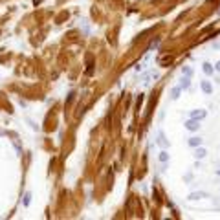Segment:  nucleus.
<instances>
[{
    "label": "nucleus",
    "instance_id": "9d476101",
    "mask_svg": "<svg viewBox=\"0 0 220 220\" xmlns=\"http://www.w3.org/2000/svg\"><path fill=\"white\" fill-rule=\"evenodd\" d=\"M171 61H173V57H162V59H160V66H165V64H169Z\"/></svg>",
    "mask_w": 220,
    "mask_h": 220
},
{
    "label": "nucleus",
    "instance_id": "20e7f679",
    "mask_svg": "<svg viewBox=\"0 0 220 220\" xmlns=\"http://www.w3.org/2000/svg\"><path fill=\"white\" fill-rule=\"evenodd\" d=\"M202 90H204L206 94H211V92H213V86H211L209 81H202Z\"/></svg>",
    "mask_w": 220,
    "mask_h": 220
},
{
    "label": "nucleus",
    "instance_id": "f03ea898",
    "mask_svg": "<svg viewBox=\"0 0 220 220\" xmlns=\"http://www.w3.org/2000/svg\"><path fill=\"white\" fill-rule=\"evenodd\" d=\"M206 110H193V112H191V117H194V119H204V117H206Z\"/></svg>",
    "mask_w": 220,
    "mask_h": 220
},
{
    "label": "nucleus",
    "instance_id": "6e6552de",
    "mask_svg": "<svg viewBox=\"0 0 220 220\" xmlns=\"http://www.w3.org/2000/svg\"><path fill=\"white\" fill-rule=\"evenodd\" d=\"M207 154V152H206V149H196V152H194V156H196L198 160H202V158H204Z\"/></svg>",
    "mask_w": 220,
    "mask_h": 220
},
{
    "label": "nucleus",
    "instance_id": "1a4fd4ad",
    "mask_svg": "<svg viewBox=\"0 0 220 220\" xmlns=\"http://www.w3.org/2000/svg\"><path fill=\"white\" fill-rule=\"evenodd\" d=\"M204 196H207L206 193H193L189 198H191V200H198V198H204Z\"/></svg>",
    "mask_w": 220,
    "mask_h": 220
},
{
    "label": "nucleus",
    "instance_id": "7ed1b4c3",
    "mask_svg": "<svg viewBox=\"0 0 220 220\" xmlns=\"http://www.w3.org/2000/svg\"><path fill=\"white\" fill-rule=\"evenodd\" d=\"M158 143H160V145H162L163 149H165V147H169V141L165 139V136H163V132H158Z\"/></svg>",
    "mask_w": 220,
    "mask_h": 220
},
{
    "label": "nucleus",
    "instance_id": "ddd939ff",
    "mask_svg": "<svg viewBox=\"0 0 220 220\" xmlns=\"http://www.w3.org/2000/svg\"><path fill=\"white\" fill-rule=\"evenodd\" d=\"M182 72H183V73H185V75H191V73H193V72H191V68H183V70H182Z\"/></svg>",
    "mask_w": 220,
    "mask_h": 220
},
{
    "label": "nucleus",
    "instance_id": "4468645a",
    "mask_svg": "<svg viewBox=\"0 0 220 220\" xmlns=\"http://www.w3.org/2000/svg\"><path fill=\"white\" fill-rule=\"evenodd\" d=\"M215 70H218V72H220V63H216V66H215Z\"/></svg>",
    "mask_w": 220,
    "mask_h": 220
},
{
    "label": "nucleus",
    "instance_id": "423d86ee",
    "mask_svg": "<svg viewBox=\"0 0 220 220\" xmlns=\"http://www.w3.org/2000/svg\"><path fill=\"white\" fill-rule=\"evenodd\" d=\"M189 84H191V83H189V75H185V77L182 79V83H180V88L187 90V88H189Z\"/></svg>",
    "mask_w": 220,
    "mask_h": 220
},
{
    "label": "nucleus",
    "instance_id": "9b49d317",
    "mask_svg": "<svg viewBox=\"0 0 220 220\" xmlns=\"http://www.w3.org/2000/svg\"><path fill=\"white\" fill-rule=\"evenodd\" d=\"M180 90H182L180 86H178V88H173V92H171V97H173V99H178V96H180Z\"/></svg>",
    "mask_w": 220,
    "mask_h": 220
},
{
    "label": "nucleus",
    "instance_id": "f8f14e48",
    "mask_svg": "<svg viewBox=\"0 0 220 220\" xmlns=\"http://www.w3.org/2000/svg\"><path fill=\"white\" fill-rule=\"evenodd\" d=\"M167 160H169V154H167V152L165 150H162V152H160V162H167Z\"/></svg>",
    "mask_w": 220,
    "mask_h": 220
},
{
    "label": "nucleus",
    "instance_id": "2eb2a0df",
    "mask_svg": "<svg viewBox=\"0 0 220 220\" xmlns=\"http://www.w3.org/2000/svg\"><path fill=\"white\" fill-rule=\"evenodd\" d=\"M218 174H220V171H218Z\"/></svg>",
    "mask_w": 220,
    "mask_h": 220
},
{
    "label": "nucleus",
    "instance_id": "f257e3e1",
    "mask_svg": "<svg viewBox=\"0 0 220 220\" xmlns=\"http://www.w3.org/2000/svg\"><path fill=\"white\" fill-rule=\"evenodd\" d=\"M185 127H187L189 130H198V129H200V119H194V117H191V119L185 123Z\"/></svg>",
    "mask_w": 220,
    "mask_h": 220
},
{
    "label": "nucleus",
    "instance_id": "39448f33",
    "mask_svg": "<svg viewBox=\"0 0 220 220\" xmlns=\"http://www.w3.org/2000/svg\"><path fill=\"white\" fill-rule=\"evenodd\" d=\"M213 72H215L213 66H211L209 63H204V73H206V75H213Z\"/></svg>",
    "mask_w": 220,
    "mask_h": 220
},
{
    "label": "nucleus",
    "instance_id": "0eeeda50",
    "mask_svg": "<svg viewBox=\"0 0 220 220\" xmlns=\"http://www.w3.org/2000/svg\"><path fill=\"white\" fill-rule=\"evenodd\" d=\"M189 145H191V147H200V145H202V139H200V138H191V139H189Z\"/></svg>",
    "mask_w": 220,
    "mask_h": 220
}]
</instances>
